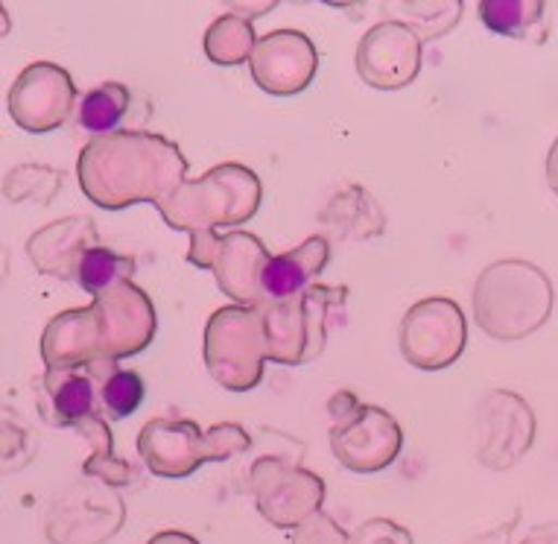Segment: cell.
I'll use <instances>...</instances> for the list:
<instances>
[{
  "label": "cell",
  "mask_w": 558,
  "mask_h": 544,
  "mask_svg": "<svg viewBox=\"0 0 558 544\" xmlns=\"http://www.w3.org/2000/svg\"><path fill=\"white\" fill-rule=\"evenodd\" d=\"M71 106H74V83L68 76L50 94H38L33 71L19 76V83H15L10 97L12 118H15L19 126L29 132H45L62 126Z\"/></svg>",
  "instance_id": "cell-1"
},
{
  "label": "cell",
  "mask_w": 558,
  "mask_h": 544,
  "mask_svg": "<svg viewBox=\"0 0 558 544\" xmlns=\"http://www.w3.org/2000/svg\"><path fill=\"white\" fill-rule=\"evenodd\" d=\"M328 258V246L325 240L313 238L311 243H304L299 250L287 252L281 258H266L260 267V287L266 295L272 299H290V295L302 293L304 285L316 276Z\"/></svg>",
  "instance_id": "cell-2"
},
{
  "label": "cell",
  "mask_w": 558,
  "mask_h": 544,
  "mask_svg": "<svg viewBox=\"0 0 558 544\" xmlns=\"http://www.w3.org/2000/svg\"><path fill=\"white\" fill-rule=\"evenodd\" d=\"M47 389H50V401H53L56 425H83L88 419H97V401H94L97 389L85 372H47Z\"/></svg>",
  "instance_id": "cell-3"
},
{
  "label": "cell",
  "mask_w": 558,
  "mask_h": 544,
  "mask_svg": "<svg viewBox=\"0 0 558 544\" xmlns=\"http://www.w3.org/2000/svg\"><path fill=\"white\" fill-rule=\"evenodd\" d=\"M132 269H135V261L94 243V246H85L83 250V255L76 261L74 276L88 293L102 295L109 287H114L118 281L132 276Z\"/></svg>",
  "instance_id": "cell-4"
},
{
  "label": "cell",
  "mask_w": 558,
  "mask_h": 544,
  "mask_svg": "<svg viewBox=\"0 0 558 544\" xmlns=\"http://www.w3.org/2000/svg\"><path fill=\"white\" fill-rule=\"evenodd\" d=\"M129 109V92L118 83H106L100 88H92L85 94L83 106H80V123L88 132H111L120 120L126 118Z\"/></svg>",
  "instance_id": "cell-5"
},
{
  "label": "cell",
  "mask_w": 558,
  "mask_h": 544,
  "mask_svg": "<svg viewBox=\"0 0 558 544\" xmlns=\"http://www.w3.org/2000/svg\"><path fill=\"white\" fill-rule=\"evenodd\" d=\"M144 380L137 372L129 370H118L111 372L106 384H102V404L111 413V419H126L137 410V407L144 404Z\"/></svg>",
  "instance_id": "cell-6"
},
{
  "label": "cell",
  "mask_w": 558,
  "mask_h": 544,
  "mask_svg": "<svg viewBox=\"0 0 558 544\" xmlns=\"http://www.w3.org/2000/svg\"><path fill=\"white\" fill-rule=\"evenodd\" d=\"M541 3H480V15L488 29H495L500 36L526 38V27L530 21H523V15L538 10Z\"/></svg>",
  "instance_id": "cell-7"
}]
</instances>
